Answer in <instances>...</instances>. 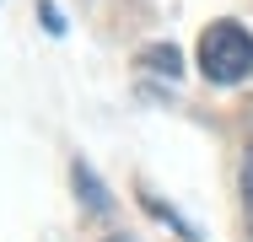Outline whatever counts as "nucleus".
<instances>
[{
	"label": "nucleus",
	"mask_w": 253,
	"mask_h": 242,
	"mask_svg": "<svg viewBox=\"0 0 253 242\" xmlns=\"http://www.w3.org/2000/svg\"><path fill=\"white\" fill-rule=\"evenodd\" d=\"M200 76L210 86H237L253 76V33L243 22H210L200 33Z\"/></svg>",
	"instance_id": "nucleus-1"
},
{
	"label": "nucleus",
	"mask_w": 253,
	"mask_h": 242,
	"mask_svg": "<svg viewBox=\"0 0 253 242\" xmlns=\"http://www.w3.org/2000/svg\"><path fill=\"white\" fill-rule=\"evenodd\" d=\"M70 183H76V199H81L92 215H108V210H113V199H108V189H102V178L86 167V161H70Z\"/></svg>",
	"instance_id": "nucleus-2"
},
{
	"label": "nucleus",
	"mask_w": 253,
	"mask_h": 242,
	"mask_svg": "<svg viewBox=\"0 0 253 242\" xmlns=\"http://www.w3.org/2000/svg\"><path fill=\"white\" fill-rule=\"evenodd\" d=\"M135 65H140V70H151V76H167V81H178V76H183V54H178L172 43H146L140 54H135Z\"/></svg>",
	"instance_id": "nucleus-3"
},
{
	"label": "nucleus",
	"mask_w": 253,
	"mask_h": 242,
	"mask_svg": "<svg viewBox=\"0 0 253 242\" xmlns=\"http://www.w3.org/2000/svg\"><path fill=\"white\" fill-rule=\"evenodd\" d=\"M38 16H43V33H49V38H65V16H59L54 0H38Z\"/></svg>",
	"instance_id": "nucleus-4"
},
{
	"label": "nucleus",
	"mask_w": 253,
	"mask_h": 242,
	"mask_svg": "<svg viewBox=\"0 0 253 242\" xmlns=\"http://www.w3.org/2000/svg\"><path fill=\"white\" fill-rule=\"evenodd\" d=\"M102 242H129V237H102Z\"/></svg>",
	"instance_id": "nucleus-5"
}]
</instances>
